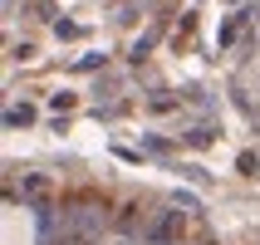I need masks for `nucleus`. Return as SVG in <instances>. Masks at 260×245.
<instances>
[{
	"mask_svg": "<svg viewBox=\"0 0 260 245\" xmlns=\"http://www.w3.org/2000/svg\"><path fill=\"white\" fill-rule=\"evenodd\" d=\"M0 245H40V231H35V216L25 206H5L0 211Z\"/></svg>",
	"mask_w": 260,
	"mask_h": 245,
	"instance_id": "nucleus-1",
	"label": "nucleus"
},
{
	"mask_svg": "<svg viewBox=\"0 0 260 245\" xmlns=\"http://www.w3.org/2000/svg\"><path fill=\"white\" fill-rule=\"evenodd\" d=\"M99 245H113V240H99Z\"/></svg>",
	"mask_w": 260,
	"mask_h": 245,
	"instance_id": "nucleus-2",
	"label": "nucleus"
}]
</instances>
